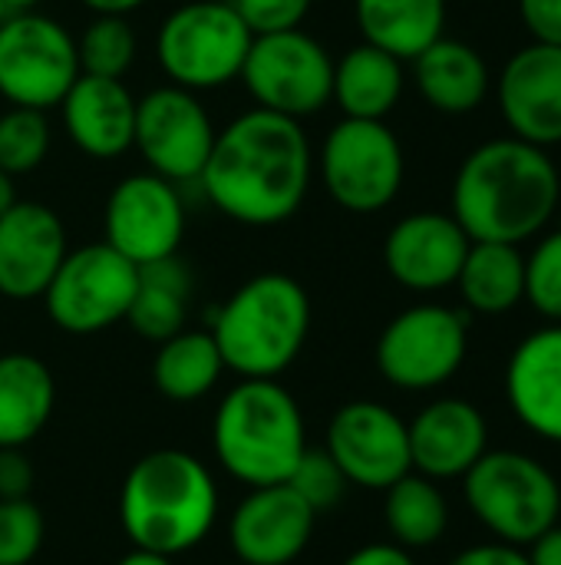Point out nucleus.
Instances as JSON below:
<instances>
[{
	"instance_id": "nucleus-38",
	"label": "nucleus",
	"mask_w": 561,
	"mask_h": 565,
	"mask_svg": "<svg viewBox=\"0 0 561 565\" xmlns=\"http://www.w3.org/2000/svg\"><path fill=\"white\" fill-rule=\"evenodd\" d=\"M519 13L536 43L561 46V0H519Z\"/></svg>"
},
{
	"instance_id": "nucleus-16",
	"label": "nucleus",
	"mask_w": 561,
	"mask_h": 565,
	"mask_svg": "<svg viewBox=\"0 0 561 565\" xmlns=\"http://www.w3.org/2000/svg\"><path fill=\"white\" fill-rule=\"evenodd\" d=\"M317 513L288 487L251 490L228 516V546L241 565H291L304 556Z\"/></svg>"
},
{
	"instance_id": "nucleus-31",
	"label": "nucleus",
	"mask_w": 561,
	"mask_h": 565,
	"mask_svg": "<svg viewBox=\"0 0 561 565\" xmlns=\"http://www.w3.org/2000/svg\"><path fill=\"white\" fill-rule=\"evenodd\" d=\"M136 50H139V40H136V30H132L129 17L93 13L89 26L76 40L79 73L122 79L129 73V66L136 63Z\"/></svg>"
},
{
	"instance_id": "nucleus-44",
	"label": "nucleus",
	"mask_w": 561,
	"mask_h": 565,
	"mask_svg": "<svg viewBox=\"0 0 561 565\" xmlns=\"http://www.w3.org/2000/svg\"><path fill=\"white\" fill-rule=\"evenodd\" d=\"M17 202V189H13V175H7L3 169H0V215L10 209Z\"/></svg>"
},
{
	"instance_id": "nucleus-34",
	"label": "nucleus",
	"mask_w": 561,
	"mask_h": 565,
	"mask_svg": "<svg viewBox=\"0 0 561 565\" xmlns=\"http://www.w3.org/2000/svg\"><path fill=\"white\" fill-rule=\"evenodd\" d=\"M288 487L321 516L327 510H334L344 493H347V477L341 473V467L331 460L327 450H304V457L298 460V467L288 477Z\"/></svg>"
},
{
	"instance_id": "nucleus-39",
	"label": "nucleus",
	"mask_w": 561,
	"mask_h": 565,
	"mask_svg": "<svg viewBox=\"0 0 561 565\" xmlns=\"http://www.w3.org/2000/svg\"><path fill=\"white\" fill-rule=\"evenodd\" d=\"M450 565H529V556L509 543H483L456 553Z\"/></svg>"
},
{
	"instance_id": "nucleus-42",
	"label": "nucleus",
	"mask_w": 561,
	"mask_h": 565,
	"mask_svg": "<svg viewBox=\"0 0 561 565\" xmlns=\"http://www.w3.org/2000/svg\"><path fill=\"white\" fill-rule=\"evenodd\" d=\"M86 10L93 13H119V17H129L132 10L145 7L149 0H79Z\"/></svg>"
},
{
	"instance_id": "nucleus-19",
	"label": "nucleus",
	"mask_w": 561,
	"mask_h": 565,
	"mask_svg": "<svg viewBox=\"0 0 561 565\" xmlns=\"http://www.w3.org/2000/svg\"><path fill=\"white\" fill-rule=\"evenodd\" d=\"M499 106L516 139L549 149L561 142V46L532 43L499 76Z\"/></svg>"
},
{
	"instance_id": "nucleus-46",
	"label": "nucleus",
	"mask_w": 561,
	"mask_h": 565,
	"mask_svg": "<svg viewBox=\"0 0 561 565\" xmlns=\"http://www.w3.org/2000/svg\"><path fill=\"white\" fill-rule=\"evenodd\" d=\"M3 17H7V10H3V3H0V20H3Z\"/></svg>"
},
{
	"instance_id": "nucleus-29",
	"label": "nucleus",
	"mask_w": 561,
	"mask_h": 565,
	"mask_svg": "<svg viewBox=\"0 0 561 565\" xmlns=\"http://www.w3.org/2000/svg\"><path fill=\"white\" fill-rule=\"evenodd\" d=\"M225 374L222 351L212 331H179L165 338L152 358V384L175 404L202 401Z\"/></svg>"
},
{
	"instance_id": "nucleus-25",
	"label": "nucleus",
	"mask_w": 561,
	"mask_h": 565,
	"mask_svg": "<svg viewBox=\"0 0 561 565\" xmlns=\"http://www.w3.org/2000/svg\"><path fill=\"white\" fill-rule=\"evenodd\" d=\"M56 381L50 367L23 351L0 354V450L26 447L53 417Z\"/></svg>"
},
{
	"instance_id": "nucleus-7",
	"label": "nucleus",
	"mask_w": 561,
	"mask_h": 565,
	"mask_svg": "<svg viewBox=\"0 0 561 565\" xmlns=\"http://www.w3.org/2000/svg\"><path fill=\"white\" fill-rule=\"evenodd\" d=\"M255 33L231 0H188L155 33V60L169 83L205 93L241 76Z\"/></svg>"
},
{
	"instance_id": "nucleus-45",
	"label": "nucleus",
	"mask_w": 561,
	"mask_h": 565,
	"mask_svg": "<svg viewBox=\"0 0 561 565\" xmlns=\"http://www.w3.org/2000/svg\"><path fill=\"white\" fill-rule=\"evenodd\" d=\"M7 13H20V10H36L40 0H0Z\"/></svg>"
},
{
	"instance_id": "nucleus-28",
	"label": "nucleus",
	"mask_w": 561,
	"mask_h": 565,
	"mask_svg": "<svg viewBox=\"0 0 561 565\" xmlns=\"http://www.w3.org/2000/svg\"><path fill=\"white\" fill-rule=\"evenodd\" d=\"M456 285L466 308L479 315H506L526 298V258L519 245L473 242Z\"/></svg>"
},
{
	"instance_id": "nucleus-36",
	"label": "nucleus",
	"mask_w": 561,
	"mask_h": 565,
	"mask_svg": "<svg viewBox=\"0 0 561 565\" xmlns=\"http://www.w3.org/2000/svg\"><path fill=\"white\" fill-rule=\"evenodd\" d=\"M255 36L298 30L311 10V0H231Z\"/></svg>"
},
{
	"instance_id": "nucleus-8",
	"label": "nucleus",
	"mask_w": 561,
	"mask_h": 565,
	"mask_svg": "<svg viewBox=\"0 0 561 565\" xmlns=\"http://www.w3.org/2000/svg\"><path fill=\"white\" fill-rule=\"evenodd\" d=\"M79 76L76 36L40 10L0 20V96L23 109H53Z\"/></svg>"
},
{
	"instance_id": "nucleus-17",
	"label": "nucleus",
	"mask_w": 561,
	"mask_h": 565,
	"mask_svg": "<svg viewBox=\"0 0 561 565\" xmlns=\"http://www.w3.org/2000/svg\"><path fill=\"white\" fill-rule=\"evenodd\" d=\"M69 245L63 218L43 202H13L0 215V295L10 301L43 298Z\"/></svg>"
},
{
	"instance_id": "nucleus-10",
	"label": "nucleus",
	"mask_w": 561,
	"mask_h": 565,
	"mask_svg": "<svg viewBox=\"0 0 561 565\" xmlns=\"http://www.w3.org/2000/svg\"><path fill=\"white\" fill-rule=\"evenodd\" d=\"M136 285L139 268L106 242H93L66 252L50 288L43 291V308L66 334H99L126 321Z\"/></svg>"
},
{
	"instance_id": "nucleus-24",
	"label": "nucleus",
	"mask_w": 561,
	"mask_h": 565,
	"mask_svg": "<svg viewBox=\"0 0 561 565\" xmlns=\"http://www.w3.org/2000/svg\"><path fill=\"white\" fill-rule=\"evenodd\" d=\"M403 96V60L374 43L350 46L334 60L331 99L347 119H384Z\"/></svg>"
},
{
	"instance_id": "nucleus-30",
	"label": "nucleus",
	"mask_w": 561,
	"mask_h": 565,
	"mask_svg": "<svg viewBox=\"0 0 561 565\" xmlns=\"http://www.w3.org/2000/svg\"><path fill=\"white\" fill-rule=\"evenodd\" d=\"M384 523L397 546L403 550H430L446 536L450 507L436 480L423 473H407L393 487L384 490Z\"/></svg>"
},
{
	"instance_id": "nucleus-27",
	"label": "nucleus",
	"mask_w": 561,
	"mask_h": 565,
	"mask_svg": "<svg viewBox=\"0 0 561 565\" xmlns=\"http://www.w3.org/2000/svg\"><path fill=\"white\" fill-rule=\"evenodd\" d=\"M192 288H195L192 271L179 255L152 265H139V285L126 321L139 338L162 344L165 338L185 331Z\"/></svg>"
},
{
	"instance_id": "nucleus-3",
	"label": "nucleus",
	"mask_w": 561,
	"mask_h": 565,
	"mask_svg": "<svg viewBox=\"0 0 561 565\" xmlns=\"http://www.w3.org/2000/svg\"><path fill=\"white\" fill-rule=\"evenodd\" d=\"M218 510L222 497L212 470L175 447L139 457L119 490V523L129 543L169 559L202 546Z\"/></svg>"
},
{
	"instance_id": "nucleus-1",
	"label": "nucleus",
	"mask_w": 561,
	"mask_h": 565,
	"mask_svg": "<svg viewBox=\"0 0 561 565\" xmlns=\"http://www.w3.org/2000/svg\"><path fill=\"white\" fill-rule=\"evenodd\" d=\"M314 175V156L301 119L248 109L218 129L198 189L225 218L271 228L298 215Z\"/></svg>"
},
{
	"instance_id": "nucleus-13",
	"label": "nucleus",
	"mask_w": 561,
	"mask_h": 565,
	"mask_svg": "<svg viewBox=\"0 0 561 565\" xmlns=\"http://www.w3.org/2000/svg\"><path fill=\"white\" fill-rule=\"evenodd\" d=\"M215 136L218 129L208 109L202 106L198 93L192 89L165 83L136 99L132 149H139L149 172L175 185L198 182L212 156Z\"/></svg>"
},
{
	"instance_id": "nucleus-33",
	"label": "nucleus",
	"mask_w": 561,
	"mask_h": 565,
	"mask_svg": "<svg viewBox=\"0 0 561 565\" xmlns=\"http://www.w3.org/2000/svg\"><path fill=\"white\" fill-rule=\"evenodd\" d=\"M46 540L40 507L26 500H0V565H30Z\"/></svg>"
},
{
	"instance_id": "nucleus-9",
	"label": "nucleus",
	"mask_w": 561,
	"mask_h": 565,
	"mask_svg": "<svg viewBox=\"0 0 561 565\" xmlns=\"http://www.w3.org/2000/svg\"><path fill=\"white\" fill-rule=\"evenodd\" d=\"M327 195L357 215L387 209L403 185V146L384 119H341L321 146Z\"/></svg>"
},
{
	"instance_id": "nucleus-32",
	"label": "nucleus",
	"mask_w": 561,
	"mask_h": 565,
	"mask_svg": "<svg viewBox=\"0 0 561 565\" xmlns=\"http://www.w3.org/2000/svg\"><path fill=\"white\" fill-rule=\"evenodd\" d=\"M50 152V122L40 109L10 106L0 113V169L7 175H26L43 166Z\"/></svg>"
},
{
	"instance_id": "nucleus-5",
	"label": "nucleus",
	"mask_w": 561,
	"mask_h": 565,
	"mask_svg": "<svg viewBox=\"0 0 561 565\" xmlns=\"http://www.w3.org/2000/svg\"><path fill=\"white\" fill-rule=\"evenodd\" d=\"M212 338L225 371L238 377H281L304 351L311 331V298L284 271L248 278L212 315Z\"/></svg>"
},
{
	"instance_id": "nucleus-4",
	"label": "nucleus",
	"mask_w": 561,
	"mask_h": 565,
	"mask_svg": "<svg viewBox=\"0 0 561 565\" xmlns=\"http://www.w3.org/2000/svg\"><path fill=\"white\" fill-rule=\"evenodd\" d=\"M218 467L248 490L288 483L308 450V424L294 394L278 377H241L212 420Z\"/></svg>"
},
{
	"instance_id": "nucleus-26",
	"label": "nucleus",
	"mask_w": 561,
	"mask_h": 565,
	"mask_svg": "<svg viewBox=\"0 0 561 565\" xmlns=\"http://www.w3.org/2000/svg\"><path fill=\"white\" fill-rule=\"evenodd\" d=\"M354 13L364 43L397 60H417L446 26V0H354Z\"/></svg>"
},
{
	"instance_id": "nucleus-2",
	"label": "nucleus",
	"mask_w": 561,
	"mask_h": 565,
	"mask_svg": "<svg viewBox=\"0 0 561 565\" xmlns=\"http://www.w3.org/2000/svg\"><path fill=\"white\" fill-rule=\"evenodd\" d=\"M559 192V169L546 149L516 136L493 139L463 159L453 182V218L470 242L522 245L549 225Z\"/></svg>"
},
{
	"instance_id": "nucleus-41",
	"label": "nucleus",
	"mask_w": 561,
	"mask_h": 565,
	"mask_svg": "<svg viewBox=\"0 0 561 565\" xmlns=\"http://www.w3.org/2000/svg\"><path fill=\"white\" fill-rule=\"evenodd\" d=\"M529 565H561V526L555 523L536 543H529Z\"/></svg>"
},
{
	"instance_id": "nucleus-12",
	"label": "nucleus",
	"mask_w": 561,
	"mask_h": 565,
	"mask_svg": "<svg viewBox=\"0 0 561 565\" xmlns=\"http://www.w3.org/2000/svg\"><path fill=\"white\" fill-rule=\"evenodd\" d=\"M470 321L446 305L400 311L377 341V371L387 384L420 394L446 384L466 361Z\"/></svg>"
},
{
	"instance_id": "nucleus-14",
	"label": "nucleus",
	"mask_w": 561,
	"mask_h": 565,
	"mask_svg": "<svg viewBox=\"0 0 561 565\" xmlns=\"http://www.w3.org/2000/svg\"><path fill=\"white\" fill-rule=\"evenodd\" d=\"M185 225L188 215L179 185L149 169L119 179L103 209V242L136 268L179 255Z\"/></svg>"
},
{
	"instance_id": "nucleus-23",
	"label": "nucleus",
	"mask_w": 561,
	"mask_h": 565,
	"mask_svg": "<svg viewBox=\"0 0 561 565\" xmlns=\"http://www.w3.org/2000/svg\"><path fill=\"white\" fill-rule=\"evenodd\" d=\"M413 70H417L420 96L436 113H446V116L473 113L489 93L486 60L470 43H460V40L440 36L413 60Z\"/></svg>"
},
{
	"instance_id": "nucleus-6",
	"label": "nucleus",
	"mask_w": 561,
	"mask_h": 565,
	"mask_svg": "<svg viewBox=\"0 0 561 565\" xmlns=\"http://www.w3.org/2000/svg\"><path fill=\"white\" fill-rule=\"evenodd\" d=\"M473 516L509 546H529L561 516V483L529 454L486 450L463 477Z\"/></svg>"
},
{
	"instance_id": "nucleus-22",
	"label": "nucleus",
	"mask_w": 561,
	"mask_h": 565,
	"mask_svg": "<svg viewBox=\"0 0 561 565\" xmlns=\"http://www.w3.org/2000/svg\"><path fill=\"white\" fill-rule=\"evenodd\" d=\"M506 397L526 430L561 444V324L529 334L513 351Z\"/></svg>"
},
{
	"instance_id": "nucleus-21",
	"label": "nucleus",
	"mask_w": 561,
	"mask_h": 565,
	"mask_svg": "<svg viewBox=\"0 0 561 565\" xmlns=\"http://www.w3.org/2000/svg\"><path fill=\"white\" fill-rule=\"evenodd\" d=\"M69 142L89 159H119L132 149L136 96L122 79L79 73L60 103Z\"/></svg>"
},
{
	"instance_id": "nucleus-11",
	"label": "nucleus",
	"mask_w": 561,
	"mask_h": 565,
	"mask_svg": "<svg viewBox=\"0 0 561 565\" xmlns=\"http://www.w3.org/2000/svg\"><path fill=\"white\" fill-rule=\"evenodd\" d=\"M261 109L304 119L331 103L334 56L321 40L298 30L265 33L251 40L241 76Z\"/></svg>"
},
{
	"instance_id": "nucleus-18",
	"label": "nucleus",
	"mask_w": 561,
	"mask_h": 565,
	"mask_svg": "<svg viewBox=\"0 0 561 565\" xmlns=\"http://www.w3.org/2000/svg\"><path fill=\"white\" fill-rule=\"evenodd\" d=\"M470 245V235L453 215L413 212L390 228L384 265L390 278L410 291H440L456 285Z\"/></svg>"
},
{
	"instance_id": "nucleus-40",
	"label": "nucleus",
	"mask_w": 561,
	"mask_h": 565,
	"mask_svg": "<svg viewBox=\"0 0 561 565\" xmlns=\"http://www.w3.org/2000/svg\"><path fill=\"white\" fill-rule=\"evenodd\" d=\"M341 565H417L413 553L397 543H367L354 550Z\"/></svg>"
},
{
	"instance_id": "nucleus-15",
	"label": "nucleus",
	"mask_w": 561,
	"mask_h": 565,
	"mask_svg": "<svg viewBox=\"0 0 561 565\" xmlns=\"http://www.w3.org/2000/svg\"><path fill=\"white\" fill-rule=\"evenodd\" d=\"M324 450L347 483L360 490H387L413 470L407 420L377 401H350L327 424Z\"/></svg>"
},
{
	"instance_id": "nucleus-37",
	"label": "nucleus",
	"mask_w": 561,
	"mask_h": 565,
	"mask_svg": "<svg viewBox=\"0 0 561 565\" xmlns=\"http://www.w3.org/2000/svg\"><path fill=\"white\" fill-rule=\"evenodd\" d=\"M33 490V463L23 447L0 450V500H26Z\"/></svg>"
},
{
	"instance_id": "nucleus-20",
	"label": "nucleus",
	"mask_w": 561,
	"mask_h": 565,
	"mask_svg": "<svg viewBox=\"0 0 561 565\" xmlns=\"http://www.w3.org/2000/svg\"><path fill=\"white\" fill-rule=\"evenodd\" d=\"M407 434L413 473L430 480H463L489 450V427L483 411L460 397H440L427 404L407 424Z\"/></svg>"
},
{
	"instance_id": "nucleus-35",
	"label": "nucleus",
	"mask_w": 561,
	"mask_h": 565,
	"mask_svg": "<svg viewBox=\"0 0 561 565\" xmlns=\"http://www.w3.org/2000/svg\"><path fill=\"white\" fill-rule=\"evenodd\" d=\"M526 298L539 315L561 324V232L546 235L526 258Z\"/></svg>"
},
{
	"instance_id": "nucleus-43",
	"label": "nucleus",
	"mask_w": 561,
	"mask_h": 565,
	"mask_svg": "<svg viewBox=\"0 0 561 565\" xmlns=\"http://www.w3.org/2000/svg\"><path fill=\"white\" fill-rule=\"evenodd\" d=\"M116 565H175L169 556H159V553H149V550H136L132 546V553H126L122 559Z\"/></svg>"
}]
</instances>
